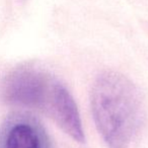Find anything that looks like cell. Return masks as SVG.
Listing matches in <instances>:
<instances>
[{"instance_id": "cell-1", "label": "cell", "mask_w": 148, "mask_h": 148, "mask_svg": "<svg viewBox=\"0 0 148 148\" xmlns=\"http://www.w3.org/2000/svg\"><path fill=\"white\" fill-rule=\"evenodd\" d=\"M136 86L116 72L101 74L91 91V110L99 132L110 148H127L142 119Z\"/></svg>"}, {"instance_id": "cell-2", "label": "cell", "mask_w": 148, "mask_h": 148, "mask_svg": "<svg viewBox=\"0 0 148 148\" xmlns=\"http://www.w3.org/2000/svg\"><path fill=\"white\" fill-rule=\"evenodd\" d=\"M69 95L61 83L35 68L14 70L4 84V95L8 103L41 110L53 120Z\"/></svg>"}, {"instance_id": "cell-3", "label": "cell", "mask_w": 148, "mask_h": 148, "mask_svg": "<svg viewBox=\"0 0 148 148\" xmlns=\"http://www.w3.org/2000/svg\"><path fill=\"white\" fill-rule=\"evenodd\" d=\"M0 148H52L49 136L33 116L16 113L0 126Z\"/></svg>"}, {"instance_id": "cell-4", "label": "cell", "mask_w": 148, "mask_h": 148, "mask_svg": "<svg viewBox=\"0 0 148 148\" xmlns=\"http://www.w3.org/2000/svg\"><path fill=\"white\" fill-rule=\"evenodd\" d=\"M21 1H25V0H21Z\"/></svg>"}]
</instances>
